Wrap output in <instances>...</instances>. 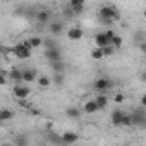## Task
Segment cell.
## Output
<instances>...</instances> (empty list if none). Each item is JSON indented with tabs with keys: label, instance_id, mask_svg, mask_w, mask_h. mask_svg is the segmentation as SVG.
Masks as SVG:
<instances>
[{
	"label": "cell",
	"instance_id": "cell-16",
	"mask_svg": "<svg viewBox=\"0 0 146 146\" xmlns=\"http://www.w3.org/2000/svg\"><path fill=\"white\" fill-rule=\"evenodd\" d=\"M48 29H50V33L52 35H55V36H58L62 31H64V24L60 23V21H55V23H50V26H48Z\"/></svg>",
	"mask_w": 146,
	"mask_h": 146
},
{
	"label": "cell",
	"instance_id": "cell-11",
	"mask_svg": "<svg viewBox=\"0 0 146 146\" xmlns=\"http://www.w3.org/2000/svg\"><path fill=\"white\" fill-rule=\"evenodd\" d=\"M36 78H38V72H36L35 69H26V70H23V83L29 84V83H33Z\"/></svg>",
	"mask_w": 146,
	"mask_h": 146
},
{
	"label": "cell",
	"instance_id": "cell-15",
	"mask_svg": "<svg viewBox=\"0 0 146 146\" xmlns=\"http://www.w3.org/2000/svg\"><path fill=\"white\" fill-rule=\"evenodd\" d=\"M95 100H96L100 110H105V108H107V105H108V96H107L105 93H98V95L95 96Z\"/></svg>",
	"mask_w": 146,
	"mask_h": 146
},
{
	"label": "cell",
	"instance_id": "cell-9",
	"mask_svg": "<svg viewBox=\"0 0 146 146\" xmlns=\"http://www.w3.org/2000/svg\"><path fill=\"white\" fill-rule=\"evenodd\" d=\"M100 108H98V103H96V100H88L84 105H83V112L84 113H88V115H91V113H96Z\"/></svg>",
	"mask_w": 146,
	"mask_h": 146
},
{
	"label": "cell",
	"instance_id": "cell-23",
	"mask_svg": "<svg viewBox=\"0 0 146 146\" xmlns=\"http://www.w3.org/2000/svg\"><path fill=\"white\" fill-rule=\"evenodd\" d=\"M52 84V79L48 78V76H41V78H38V86L40 88H48Z\"/></svg>",
	"mask_w": 146,
	"mask_h": 146
},
{
	"label": "cell",
	"instance_id": "cell-25",
	"mask_svg": "<svg viewBox=\"0 0 146 146\" xmlns=\"http://www.w3.org/2000/svg\"><path fill=\"white\" fill-rule=\"evenodd\" d=\"M122 125H124V127H131V125H134V120H132V115H131V113H125V115H124V119H122Z\"/></svg>",
	"mask_w": 146,
	"mask_h": 146
},
{
	"label": "cell",
	"instance_id": "cell-29",
	"mask_svg": "<svg viewBox=\"0 0 146 146\" xmlns=\"http://www.w3.org/2000/svg\"><path fill=\"white\" fill-rule=\"evenodd\" d=\"M137 48H139V52H141V53H144V55H146V41H139Z\"/></svg>",
	"mask_w": 146,
	"mask_h": 146
},
{
	"label": "cell",
	"instance_id": "cell-17",
	"mask_svg": "<svg viewBox=\"0 0 146 146\" xmlns=\"http://www.w3.org/2000/svg\"><path fill=\"white\" fill-rule=\"evenodd\" d=\"M65 113H67V117H69V119H79L83 112H81L78 107H69V108L65 110Z\"/></svg>",
	"mask_w": 146,
	"mask_h": 146
},
{
	"label": "cell",
	"instance_id": "cell-21",
	"mask_svg": "<svg viewBox=\"0 0 146 146\" xmlns=\"http://www.w3.org/2000/svg\"><path fill=\"white\" fill-rule=\"evenodd\" d=\"M50 67L53 72H64V62L62 60H55V62H50Z\"/></svg>",
	"mask_w": 146,
	"mask_h": 146
},
{
	"label": "cell",
	"instance_id": "cell-4",
	"mask_svg": "<svg viewBox=\"0 0 146 146\" xmlns=\"http://www.w3.org/2000/svg\"><path fill=\"white\" fill-rule=\"evenodd\" d=\"M113 88V83L108 79V78H98L96 81H95V90L98 91V93H107V91H110Z\"/></svg>",
	"mask_w": 146,
	"mask_h": 146
},
{
	"label": "cell",
	"instance_id": "cell-33",
	"mask_svg": "<svg viewBox=\"0 0 146 146\" xmlns=\"http://www.w3.org/2000/svg\"><path fill=\"white\" fill-rule=\"evenodd\" d=\"M143 17H144V19H146V9H144V12H143Z\"/></svg>",
	"mask_w": 146,
	"mask_h": 146
},
{
	"label": "cell",
	"instance_id": "cell-10",
	"mask_svg": "<svg viewBox=\"0 0 146 146\" xmlns=\"http://www.w3.org/2000/svg\"><path fill=\"white\" fill-rule=\"evenodd\" d=\"M124 115H125V112H124V110L115 108V110L112 112V115H110L112 124H113V125H122V119H124Z\"/></svg>",
	"mask_w": 146,
	"mask_h": 146
},
{
	"label": "cell",
	"instance_id": "cell-1",
	"mask_svg": "<svg viewBox=\"0 0 146 146\" xmlns=\"http://www.w3.org/2000/svg\"><path fill=\"white\" fill-rule=\"evenodd\" d=\"M98 17H100V24L110 26L112 23L120 19V14L113 5H102L100 11H98Z\"/></svg>",
	"mask_w": 146,
	"mask_h": 146
},
{
	"label": "cell",
	"instance_id": "cell-31",
	"mask_svg": "<svg viewBox=\"0 0 146 146\" xmlns=\"http://www.w3.org/2000/svg\"><path fill=\"white\" fill-rule=\"evenodd\" d=\"M141 105L146 107V95H143V98H141Z\"/></svg>",
	"mask_w": 146,
	"mask_h": 146
},
{
	"label": "cell",
	"instance_id": "cell-26",
	"mask_svg": "<svg viewBox=\"0 0 146 146\" xmlns=\"http://www.w3.org/2000/svg\"><path fill=\"white\" fill-rule=\"evenodd\" d=\"M29 40H31V43H33V46H35V48H40V46H41V45L45 43V41H43V40H41L40 36H31Z\"/></svg>",
	"mask_w": 146,
	"mask_h": 146
},
{
	"label": "cell",
	"instance_id": "cell-2",
	"mask_svg": "<svg viewBox=\"0 0 146 146\" xmlns=\"http://www.w3.org/2000/svg\"><path fill=\"white\" fill-rule=\"evenodd\" d=\"M11 52H12V55H14L16 58H19V60H28V58L31 57V52H33V50L26 48V46L23 45V41H21V43H16V45L11 48Z\"/></svg>",
	"mask_w": 146,
	"mask_h": 146
},
{
	"label": "cell",
	"instance_id": "cell-27",
	"mask_svg": "<svg viewBox=\"0 0 146 146\" xmlns=\"http://www.w3.org/2000/svg\"><path fill=\"white\" fill-rule=\"evenodd\" d=\"M113 52H115V48H113L112 45H107V46H103V55H105V57H110V55H113Z\"/></svg>",
	"mask_w": 146,
	"mask_h": 146
},
{
	"label": "cell",
	"instance_id": "cell-20",
	"mask_svg": "<svg viewBox=\"0 0 146 146\" xmlns=\"http://www.w3.org/2000/svg\"><path fill=\"white\" fill-rule=\"evenodd\" d=\"M110 45L115 48V50H119L122 45H124V40H122V36H119V35H115L113 38H112V41H110Z\"/></svg>",
	"mask_w": 146,
	"mask_h": 146
},
{
	"label": "cell",
	"instance_id": "cell-14",
	"mask_svg": "<svg viewBox=\"0 0 146 146\" xmlns=\"http://www.w3.org/2000/svg\"><path fill=\"white\" fill-rule=\"evenodd\" d=\"M62 139H64V144H74V143L79 141V136L76 132H64Z\"/></svg>",
	"mask_w": 146,
	"mask_h": 146
},
{
	"label": "cell",
	"instance_id": "cell-7",
	"mask_svg": "<svg viewBox=\"0 0 146 146\" xmlns=\"http://www.w3.org/2000/svg\"><path fill=\"white\" fill-rule=\"evenodd\" d=\"M86 7V0H69V9L74 14H81Z\"/></svg>",
	"mask_w": 146,
	"mask_h": 146
},
{
	"label": "cell",
	"instance_id": "cell-24",
	"mask_svg": "<svg viewBox=\"0 0 146 146\" xmlns=\"http://www.w3.org/2000/svg\"><path fill=\"white\" fill-rule=\"evenodd\" d=\"M52 81L55 83V84H64V72H53V78H52Z\"/></svg>",
	"mask_w": 146,
	"mask_h": 146
},
{
	"label": "cell",
	"instance_id": "cell-6",
	"mask_svg": "<svg viewBox=\"0 0 146 146\" xmlns=\"http://www.w3.org/2000/svg\"><path fill=\"white\" fill-rule=\"evenodd\" d=\"M83 36H84V31H83V28H79V26L69 28V31H67V38H69L70 41H78V40H81Z\"/></svg>",
	"mask_w": 146,
	"mask_h": 146
},
{
	"label": "cell",
	"instance_id": "cell-28",
	"mask_svg": "<svg viewBox=\"0 0 146 146\" xmlns=\"http://www.w3.org/2000/svg\"><path fill=\"white\" fill-rule=\"evenodd\" d=\"M124 100H125L124 93H117V95L113 96V102H115V103H124Z\"/></svg>",
	"mask_w": 146,
	"mask_h": 146
},
{
	"label": "cell",
	"instance_id": "cell-13",
	"mask_svg": "<svg viewBox=\"0 0 146 146\" xmlns=\"http://www.w3.org/2000/svg\"><path fill=\"white\" fill-rule=\"evenodd\" d=\"M50 19H52V14H50V11H46V9H41V11L36 14V21L41 23V24L50 23Z\"/></svg>",
	"mask_w": 146,
	"mask_h": 146
},
{
	"label": "cell",
	"instance_id": "cell-30",
	"mask_svg": "<svg viewBox=\"0 0 146 146\" xmlns=\"http://www.w3.org/2000/svg\"><path fill=\"white\" fill-rule=\"evenodd\" d=\"M105 33H107V36H108V40H110V41H112V38H113V36H115V35H117V33H115V31H113V29H107V31H105Z\"/></svg>",
	"mask_w": 146,
	"mask_h": 146
},
{
	"label": "cell",
	"instance_id": "cell-3",
	"mask_svg": "<svg viewBox=\"0 0 146 146\" xmlns=\"http://www.w3.org/2000/svg\"><path fill=\"white\" fill-rule=\"evenodd\" d=\"M29 93H31V90H29L26 84H21V83H16L14 88H12V95H14L17 100H26V98L29 96Z\"/></svg>",
	"mask_w": 146,
	"mask_h": 146
},
{
	"label": "cell",
	"instance_id": "cell-18",
	"mask_svg": "<svg viewBox=\"0 0 146 146\" xmlns=\"http://www.w3.org/2000/svg\"><path fill=\"white\" fill-rule=\"evenodd\" d=\"M9 78H11L14 83H21V81H23V70H19V69H12V70L9 72Z\"/></svg>",
	"mask_w": 146,
	"mask_h": 146
},
{
	"label": "cell",
	"instance_id": "cell-5",
	"mask_svg": "<svg viewBox=\"0 0 146 146\" xmlns=\"http://www.w3.org/2000/svg\"><path fill=\"white\" fill-rule=\"evenodd\" d=\"M45 58L48 62H55V60H62V53L57 46H52V48H46L45 50Z\"/></svg>",
	"mask_w": 146,
	"mask_h": 146
},
{
	"label": "cell",
	"instance_id": "cell-22",
	"mask_svg": "<svg viewBox=\"0 0 146 146\" xmlns=\"http://www.w3.org/2000/svg\"><path fill=\"white\" fill-rule=\"evenodd\" d=\"M91 57L95 58V60H100V58H103L105 55H103V48H100V46H95L93 50H91Z\"/></svg>",
	"mask_w": 146,
	"mask_h": 146
},
{
	"label": "cell",
	"instance_id": "cell-8",
	"mask_svg": "<svg viewBox=\"0 0 146 146\" xmlns=\"http://www.w3.org/2000/svg\"><path fill=\"white\" fill-rule=\"evenodd\" d=\"M131 115H132L134 125H141V127L146 125V113H144L143 110H136V112H132Z\"/></svg>",
	"mask_w": 146,
	"mask_h": 146
},
{
	"label": "cell",
	"instance_id": "cell-19",
	"mask_svg": "<svg viewBox=\"0 0 146 146\" xmlns=\"http://www.w3.org/2000/svg\"><path fill=\"white\" fill-rule=\"evenodd\" d=\"M11 119H14V112L12 110H9V108H2V110H0V120H2V122H7Z\"/></svg>",
	"mask_w": 146,
	"mask_h": 146
},
{
	"label": "cell",
	"instance_id": "cell-32",
	"mask_svg": "<svg viewBox=\"0 0 146 146\" xmlns=\"http://www.w3.org/2000/svg\"><path fill=\"white\" fill-rule=\"evenodd\" d=\"M141 79H143V81L146 83V72H143V74H141Z\"/></svg>",
	"mask_w": 146,
	"mask_h": 146
},
{
	"label": "cell",
	"instance_id": "cell-12",
	"mask_svg": "<svg viewBox=\"0 0 146 146\" xmlns=\"http://www.w3.org/2000/svg\"><path fill=\"white\" fill-rule=\"evenodd\" d=\"M95 43H96V46L103 48V46L110 45V40H108L107 33H96V35H95Z\"/></svg>",
	"mask_w": 146,
	"mask_h": 146
}]
</instances>
